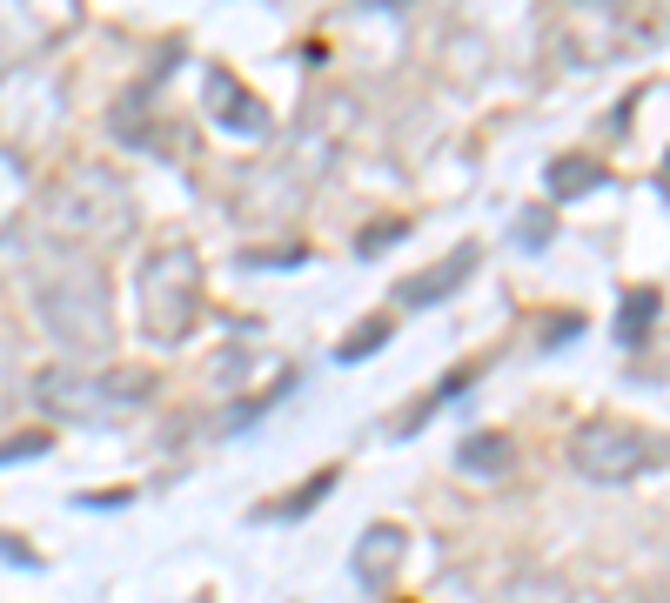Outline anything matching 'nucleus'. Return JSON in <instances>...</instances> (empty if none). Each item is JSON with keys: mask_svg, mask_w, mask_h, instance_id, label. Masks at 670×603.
Instances as JSON below:
<instances>
[{"mask_svg": "<svg viewBox=\"0 0 670 603\" xmlns=\"http://www.w3.org/2000/svg\"><path fill=\"white\" fill-rule=\"evenodd\" d=\"M644 436H630V429H583L577 436V463L603 483H624L630 469H644Z\"/></svg>", "mask_w": 670, "mask_h": 603, "instance_id": "obj_1", "label": "nucleus"}, {"mask_svg": "<svg viewBox=\"0 0 670 603\" xmlns=\"http://www.w3.org/2000/svg\"><path fill=\"white\" fill-rule=\"evenodd\" d=\"M503 463H510V449L503 443H469L463 449V469H503Z\"/></svg>", "mask_w": 670, "mask_h": 603, "instance_id": "obj_2", "label": "nucleus"}, {"mask_svg": "<svg viewBox=\"0 0 670 603\" xmlns=\"http://www.w3.org/2000/svg\"><path fill=\"white\" fill-rule=\"evenodd\" d=\"M389 342V322H369V335H356V342H342V362H362L369 349H382Z\"/></svg>", "mask_w": 670, "mask_h": 603, "instance_id": "obj_3", "label": "nucleus"}, {"mask_svg": "<svg viewBox=\"0 0 670 603\" xmlns=\"http://www.w3.org/2000/svg\"><path fill=\"white\" fill-rule=\"evenodd\" d=\"M650 309H657V295H630V309H624V335H637V322H650Z\"/></svg>", "mask_w": 670, "mask_h": 603, "instance_id": "obj_4", "label": "nucleus"}]
</instances>
